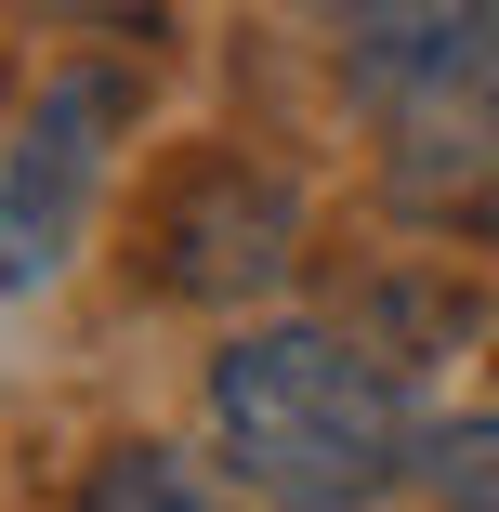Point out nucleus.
<instances>
[{"label":"nucleus","instance_id":"nucleus-1","mask_svg":"<svg viewBox=\"0 0 499 512\" xmlns=\"http://www.w3.org/2000/svg\"><path fill=\"white\" fill-rule=\"evenodd\" d=\"M211 447L263 512H381L421 473V394L355 329L276 316L211 355Z\"/></svg>","mask_w":499,"mask_h":512},{"label":"nucleus","instance_id":"nucleus-2","mask_svg":"<svg viewBox=\"0 0 499 512\" xmlns=\"http://www.w3.org/2000/svg\"><path fill=\"white\" fill-rule=\"evenodd\" d=\"M289 263H303V197H289V171L263 158H184L158 184V211H145V276L184 289V302H263L289 289Z\"/></svg>","mask_w":499,"mask_h":512},{"label":"nucleus","instance_id":"nucleus-3","mask_svg":"<svg viewBox=\"0 0 499 512\" xmlns=\"http://www.w3.org/2000/svg\"><path fill=\"white\" fill-rule=\"evenodd\" d=\"M119 119H132V79H119V66L40 79V106L14 119V145H0V289H40V276L79 250Z\"/></svg>","mask_w":499,"mask_h":512},{"label":"nucleus","instance_id":"nucleus-4","mask_svg":"<svg viewBox=\"0 0 499 512\" xmlns=\"http://www.w3.org/2000/svg\"><path fill=\"white\" fill-rule=\"evenodd\" d=\"M473 27L486 0H342V53H355V92L394 106V92H434L473 66Z\"/></svg>","mask_w":499,"mask_h":512},{"label":"nucleus","instance_id":"nucleus-5","mask_svg":"<svg viewBox=\"0 0 499 512\" xmlns=\"http://www.w3.org/2000/svg\"><path fill=\"white\" fill-rule=\"evenodd\" d=\"M66 512H224V486L211 473H197L184 447H106V460H92L79 486H66Z\"/></svg>","mask_w":499,"mask_h":512},{"label":"nucleus","instance_id":"nucleus-6","mask_svg":"<svg viewBox=\"0 0 499 512\" xmlns=\"http://www.w3.org/2000/svg\"><path fill=\"white\" fill-rule=\"evenodd\" d=\"M473 92H486V119H499V0H486V27H473Z\"/></svg>","mask_w":499,"mask_h":512},{"label":"nucleus","instance_id":"nucleus-7","mask_svg":"<svg viewBox=\"0 0 499 512\" xmlns=\"http://www.w3.org/2000/svg\"><path fill=\"white\" fill-rule=\"evenodd\" d=\"M53 14H119V0H53Z\"/></svg>","mask_w":499,"mask_h":512}]
</instances>
